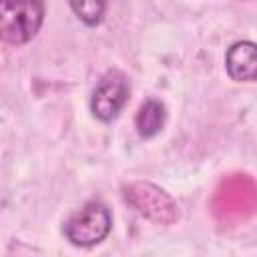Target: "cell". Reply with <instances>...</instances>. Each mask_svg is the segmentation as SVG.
Instances as JSON below:
<instances>
[{
  "label": "cell",
  "mask_w": 257,
  "mask_h": 257,
  "mask_svg": "<svg viewBox=\"0 0 257 257\" xmlns=\"http://www.w3.org/2000/svg\"><path fill=\"white\" fill-rule=\"evenodd\" d=\"M44 20L42 0H0V34L10 44H26Z\"/></svg>",
  "instance_id": "1"
},
{
  "label": "cell",
  "mask_w": 257,
  "mask_h": 257,
  "mask_svg": "<svg viewBox=\"0 0 257 257\" xmlns=\"http://www.w3.org/2000/svg\"><path fill=\"white\" fill-rule=\"evenodd\" d=\"M110 225L112 219L108 209L102 203H88L66 221L64 235L76 247H92L108 235Z\"/></svg>",
  "instance_id": "2"
},
{
  "label": "cell",
  "mask_w": 257,
  "mask_h": 257,
  "mask_svg": "<svg viewBox=\"0 0 257 257\" xmlns=\"http://www.w3.org/2000/svg\"><path fill=\"white\" fill-rule=\"evenodd\" d=\"M126 201L147 219L161 223V225H171L179 219V207L167 195L163 189L155 187L153 183H133L124 189Z\"/></svg>",
  "instance_id": "3"
},
{
  "label": "cell",
  "mask_w": 257,
  "mask_h": 257,
  "mask_svg": "<svg viewBox=\"0 0 257 257\" xmlns=\"http://www.w3.org/2000/svg\"><path fill=\"white\" fill-rule=\"evenodd\" d=\"M128 100V80L120 70H108L96 84L92 98H90V110L92 114L108 122L118 116L122 106Z\"/></svg>",
  "instance_id": "4"
},
{
  "label": "cell",
  "mask_w": 257,
  "mask_h": 257,
  "mask_svg": "<svg viewBox=\"0 0 257 257\" xmlns=\"http://www.w3.org/2000/svg\"><path fill=\"white\" fill-rule=\"evenodd\" d=\"M225 68L237 82H257V44L251 40L231 44L225 54Z\"/></svg>",
  "instance_id": "5"
},
{
  "label": "cell",
  "mask_w": 257,
  "mask_h": 257,
  "mask_svg": "<svg viewBox=\"0 0 257 257\" xmlns=\"http://www.w3.org/2000/svg\"><path fill=\"white\" fill-rule=\"evenodd\" d=\"M165 116H167V112H165V104H163L161 100H157V98L145 100V102L141 104V108H139V112H137V120H135L139 135H141L143 139L155 137V135L163 128Z\"/></svg>",
  "instance_id": "6"
},
{
  "label": "cell",
  "mask_w": 257,
  "mask_h": 257,
  "mask_svg": "<svg viewBox=\"0 0 257 257\" xmlns=\"http://www.w3.org/2000/svg\"><path fill=\"white\" fill-rule=\"evenodd\" d=\"M72 12L86 24V26H96L100 24L104 10H106V0H68Z\"/></svg>",
  "instance_id": "7"
}]
</instances>
